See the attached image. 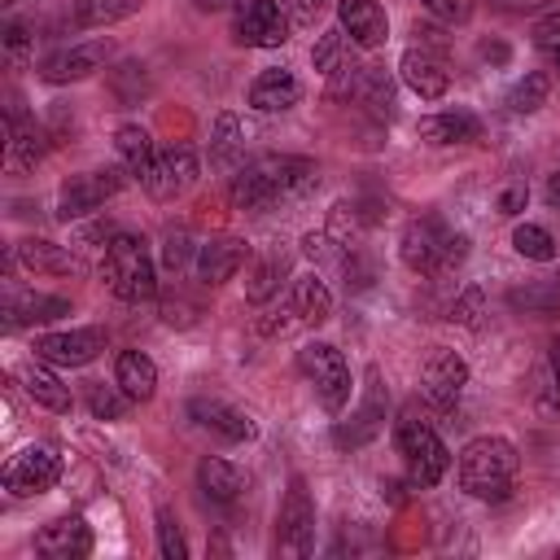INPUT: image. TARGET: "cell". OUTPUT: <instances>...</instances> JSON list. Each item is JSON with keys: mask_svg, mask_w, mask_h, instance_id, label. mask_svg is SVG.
Returning <instances> with one entry per match:
<instances>
[{"mask_svg": "<svg viewBox=\"0 0 560 560\" xmlns=\"http://www.w3.org/2000/svg\"><path fill=\"white\" fill-rule=\"evenodd\" d=\"M516 468H521V455L508 438L499 433H486V438H472L464 451H459V490L472 494V499H486V503H499L512 494L516 486Z\"/></svg>", "mask_w": 560, "mask_h": 560, "instance_id": "1", "label": "cell"}, {"mask_svg": "<svg viewBox=\"0 0 560 560\" xmlns=\"http://www.w3.org/2000/svg\"><path fill=\"white\" fill-rule=\"evenodd\" d=\"M464 254H468V236L455 232L442 214H416V219H407V228L398 236V258L416 276H442V271L459 267Z\"/></svg>", "mask_w": 560, "mask_h": 560, "instance_id": "2", "label": "cell"}, {"mask_svg": "<svg viewBox=\"0 0 560 560\" xmlns=\"http://www.w3.org/2000/svg\"><path fill=\"white\" fill-rule=\"evenodd\" d=\"M101 276H105V284H109V293L122 298V302H149V298L158 293L153 258H149L144 241L131 236V232H118V236L109 241V249L101 254Z\"/></svg>", "mask_w": 560, "mask_h": 560, "instance_id": "3", "label": "cell"}, {"mask_svg": "<svg viewBox=\"0 0 560 560\" xmlns=\"http://www.w3.org/2000/svg\"><path fill=\"white\" fill-rule=\"evenodd\" d=\"M394 446H398V455H402V464H407L411 486H438V481L446 477V468H451L446 442H442L438 429L424 424L416 411H407V416L394 424Z\"/></svg>", "mask_w": 560, "mask_h": 560, "instance_id": "4", "label": "cell"}, {"mask_svg": "<svg viewBox=\"0 0 560 560\" xmlns=\"http://www.w3.org/2000/svg\"><path fill=\"white\" fill-rule=\"evenodd\" d=\"M298 368L311 381V389H315V398H319V407L328 416H337L350 402V363H346V354L337 346L311 341L306 350H298Z\"/></svg>", "mask_w": 560, "mask_h": 560, "instance_id": "5", "label": "cell"}, {"mask_svg": "<svg viewBox=\"0 0 560 560\" xmlns=\"http://www.w3.org/2000/svg\"><path fill=\"white\" fill-rule=\"evenodd\" d=\"M127 166H105V171H88V175H70L61 188H57V219H88L96 214L114 192L127 188Z\"/></svg>", "mask_w": 560, "mask_h": 560, "instance_id": "6", "label": "cell"}, {"mask_svg": "<svg viewBox=\"0 0 560 560\" xmlns=\"http://www.w3.org/2000/svg\"><path fill=\"white\" fill-rule=\"evenodd\" d=\"M289 13L280 0H236L232 9V39L245 48H280L289 39Z\"/></svg>", "mask_w": 560, "mask_h": 560, "instance_id": "7", "label": "cell"}, {"mask_svg": "<svg viewBox=\"0 0 560 560\" xmlns=\"http://www.w3.org/2000/svg\"><path fill=\"white\" fill-rule=\"evenodd\" d=\"M197 175H201L197 153H192L188 144H166V149L153 153V162H149V171L140 175V184H144V192H149L153 201H171V197L188 192V188L197 184Z\"/></svg>", "mask_w": 560, "mask_h": 560, "instance_id": "8", "label": "cell"}, {"mask_svg": "<svg viewBox=\"0 0 560 560\" xmlns=\"http://www.w3.org/2000/svg\"><path fill=\"white\" fill-rule=\"evenodd\" d=\"M57 477H61V455H57L52 446H22V451L4 464V472H0L4 490L18 494V499H31V494L52 490Z\"/></svg>", "mask_w": 560, "mask_h": 560, "instance_id": "9", "label": "cell"}, {"mask_svg": "<svg viewBox=\"0 0 560 560\" xmlns=\"http://www.w3.org/2000/svg\"><path fill=\"white\" fill-rule=\"evenodd\" d=\"M385 407H389V398H385L381 372H376V368H368L363 398H359L354 416H350V420H341V424L332 429V442H337L341 451H359V446H368V442H372V438L385 429Z\"/></svg>", "mask_w": 560, "mask_h": 560, "instance_id": "10", "label": "cell"}, {"mask_svg": "<svg viewBox=\"0 0 560 560\" xmlns=\"http://www.w3.org/2000/svg\"><path fill=\"white\" fill-rule=\"evenodd\" d=\"M276 542L293 556H311V547H315V503H311V490L302 477H293L284 490V503L276 516Z\"/></svg>", "mask_w": 560, "mask_h": 560, "instance_id": "11", "label": "cell"}, {"mask_svg": "<svg viewBox=\"0 0 560 560\" xmlns=\"http://www.w3.org/2000/svg\"><path fill=\"white\" fill-rule=\"evenodd\" d=\"M254 166L271 184L276 201H298V197L315 192V184H319V166L298 153H262V158H254Z\"/></svg>", "mask_w": 560, "mask_h": 560, "instance_id": "12", "label": "cell"}, {"mask_svg": "<svg viewBox=\"0 0 560 560\" xmlns=\"http://www.w3.org/2000/svg\"><path fill=\"white\" fill-rule=\"evenodd\" d=\"M105 350V328H66V332H39L35 359L52 368H83Z\"/></svg>", "mask_w": 560, "mask_h": 560, "instance_id": "13", "label": "cell"}, {"mask_svg": "<svg viewBox=\"0 0 560 560\" xmlns=\"http://www.w3.org/2000/svg\"><path fill=\"white\" fill-rule=\"evenodd\" d=\"M464 385H468V363H464L455 350L438 346V350L424 354V363H420V389H424L429 402L451 407V402L464 394Z\"/></svg>", "mask_w": 560, "mask_h": 560, "instance_id": "14", "label": "cell"}, {"mask_svg": "<svg viewBox=\"0 0 560 560\" xmlns=\"http://www.w3.org/2000/svg\"><path fill=\"white\" fill-rule=\"evenodd\" d=\"M105 57H109V44H105V39L70 44V48H57L52 57H44L39 74H44L48 83H79V79H88L92 70H101Z\"/></svg>", "mask_w": 560, "mask_h": 560, "instance_id": "15", "label": "cell"}, {"mask_svg": "<svg viewBox=\"0 0 560 560\" xmlns=\"http://www.w3.org/2000/svg\"><path fill=\"white\" fill-rule=\"evenodd\" d=\"M398 74H402V83H407L416 96H424V101H438V96L451 88L446 57H442V52H433V48H420V44L402 52Z\"/></svg>", "mask_w": 560, "mask_h": 560, "instance_id": "16", "label": "cell"}, {"mask_svg": "<svg viewBox=\"0 0 560 560\" xmlns=\"http://www.w3.org/2000/svg\"><path fill=\"white\" fill-rule=\"evenodd\" d=\"M245 258H249V245L241 236H210L206 245H197L192 267L201 284H228L245 267Z\"/></svg>", "mask_w": 560, "mask_h": 560, "instance_id": "17", "label": "cell"}, {"mask_svg": "<svg viewBox=\"0 0 560 560\" xmlns=\"http://www.w3.org/2000/svg\"><path fill=\"white\" fill-rule=\"evenodd\" d=\"M61 315H70V302L57 293H35V289H9L4 293V328L9 332L31 328V324H52Z\"/></svg>", "mask_w": 560, "mask_h": 560, "instance_id": "18", "label": "cell"}, {"mask_svg": "<svg viewBox=\"0 0 560 560\" xmlns=\"http://www.w3.org/2000/svg\"><path fill=\"white\" fill-rule=\"evenodd\" d=\"M35 551L44 560H83L92 551V529L83 516H57L35 534Z\"/></svg>", "mask_w": 560, "mask_h": 560, "instance_id": "19", "label": "cell"}, {"mask_svg": "<svg viewBox=\"0 0 560 560\" xmlns=\"http://www.w3.org/2000/svg\"><path fill=\"white\" fill-rule=\"evenodd\" d=\"M188 416H192L201 429H210L214 438H223V442H249V438L258 433V424H254L241 407H232V402H223V398H192V402H188Z\"/></svg>", "mask_w": 560, "mask_h": 560, "instance_id": "20", "label": "cell"}, {"mask_svg": "<svg viewBox=\"0 0 560 560\" xmlns=\"http://www.w3.org/2000/svg\"><path fill=\"white\" fill-rule=\"evenodd\" d=\"M337 26L359 48H381L389 39V18L376 0H337Z\"/></svg>", "mask_w": 560, "mask_h": 560, "instance_id": "21", "label": "cell"}, {"mask_svg": "<svg viewBox=\"0 0 560 560\" xmlns=\"http://www.w3.org/2000/svg\"><path fill=\"white\" fill-rule=\"evenodd\" d=\"M44 153H48V131H44L35 118H26V114L13 105V109H9L4 162H9L13 171H31V166H39V162H44Z\"/></svg>", "mask_w": 560, "mask_h": 560, "instance_id": "22", "label": "cell"}, {"mask_svg": "<svg viewBox=\"0 0 560 560\" xmlns=\"http://www.w3.org/2000/svg\"><path fill=\"white\" fill-rule=\"evenodd\" d=\"M298 101H302V83H298V74L284 70V66H267V70L249 83V105H254L258 114H284V109H293Z\"/></svg>", "mask_w": 560, "mask_h": 560, "instance_id": "23", "label": "cell"}, {"mask_svg": "<svg viewBox=\"0 0 560 560\" xmlns=\"http://www.w3.org/2000/svg\"><path fill=\"white\" fill-rule=\"evenodd\" d=\"M284 280H289V254L280 245H271V249H262L249 262V271H245V298L249 302H267V298L280 293Z\"/></svg>", "mask_w": 560, "mask_h": 560, "instance_id": "24", "label": "cell"}, {"mask_svg": "<svg viewBox=\"0 0 560 560\" xmlns=\"http://www.w3.org/2000/svg\"><path fill=\"white\" fill-rule=\"evenodd\" d=\"M197 486L210 503H236L245 494V472L232 464V459H219V455H206L197 464Z\"/></svg>", "mask_w": 560, "mask_h": 560, "instance_id": "25", "label": "cell"}, {"mask_svg": "<svg viewBox=\"0 0 560 560\" xmlns=\"http://www.w3.org/2000/svg\"><path fill=\"white\" fill-rule=\"evenodd\" d=\"M416 131L429 144H468V140L481 136V122L472 114H464V109H451V114H424L416 122Z\"/></svg>", "mask_w": 560, "mask_h": 560, "instance_id": "26", "label": "cell"}, {"mask_svg": "<svg viewBox=\"0 0 560 560\" xmlns=\"http://www.w3.org/2000/svg\"><path fill=\"white\" fill-rule=\"evenodd\" d=\"M114 381L127 389L131 402H149L153 389H158V363L149 354H140V350H122L114 359Z\"/></svg>", "mask_w": 560, "mask_h": 560, "instance_id": "27", "label": "cell"}, {"mask_svg": "<svg viewBox=\"0 0 560 560\" xmlns=\"http://www.w3.org/2000/svg\"><path fill=\"white\" fill-rule=\"evenodd\" d=\"M289 302H293V311L302 315V324H324L328 315H332V293H328V284L315 276V271H306V276H293V284H289Z\"/></svg>", "mask_w": 560, "mask_h": 560, "instance_id": "28", "label": "cell"}, {"mask_svg": "<svg viewBox=\"0 0 560 560\" xmlns=\"http://www.w3.org/2000/svg\"><path fill=\"white\" fill-rule=\"evenodd\" d=\"M18 258H22L31 271H44V276H66V271L79 267V258H74L66 245H52V241H44V236H26V241L18 245Z\"/></svg>", "mask_w": 560, "mask_h": 560, "instance_id": "29", "label": "cell"}, {"mask_svg": "<svg viewBox=\"0 0 560 560\" xmlns=\"http://www.w3.org/2000/svg\"><path fill=\"white\" fill-rule=\"evenodd\" d=\"M228 197H232L236 210H271L276 206V192H271V184L262 179V171L254 162L249 166H236V175L228 184Z\"/></svg>", "mask_w": 560, "mask_h": 560, "instance_id": "30", "label": "cell"}, {"mask_svg": "<svg viewBox=\"0 0 560 560\" xmlns=\"http://www.w3.org/2000/svg\"><path fill=\"white\" fill-rule=\"evenodd\" d=\"M354 39L341 31V26H328L319 39H315V48H311V66L319 70V74H337V70H346V66H354Z\"/></svg>", "mask_w": 560, "mask_h": 560, "instance_id": "31", "label": "cell"}, {"mask_svg": "<svg viewBox=\"0 0 560 560\" xmlns=\"http://www.w3.org/2000/svg\"><path fill=\"white\" fill-rule=\"evenodd\" d=\"M114 153H118V162L140 179L144 171H149V162H153V140H149V131L140 127V122H122L118 131H114Z\"/></svg>", "mask_w": 560, "mask_h": 560, "instance_id": "32", "label": "cell"}, {"mask_svg": "<svg viewBox=\"0 0 560 560\" xmlns=\"http://www.w3.org/2000/svg\"><path fill=\"white\" fill-rule=\"evenodd\" d=\"M241 153H245V144H241V118L236 114H219L214 118V131H210V166H219V171L245 166Z\"/></svg>", "mask_w": 560, "mask_h": 560, "instance_id": "33", "label": "cell"}, {"mask_svg": "<svg viewBox=\"0 0 560 560\" xmlns=\"http://www.w3.org/2000/svg\"><path fill=\"white\" fill-rule=\"evenodd\" d=\"M350 101L368 105L372 114H389V109H394V79H389V70H381V66H359V79H354V96H350Z\"/></svg>", "mask_w": 560, "mask_h": 560, "instance_id": "34", "label": "cell"}, {"mask_svg": "<svg viewBox=\"0 0 560 560\" xmlns=\"http://www.w3.org/2000/svg\"><path fill=\"white\" fill-rule=\"evenodd\" d=\"M26 394L39 402V407H48V411H57V416H66L70 407H74V398H70V385H61V376L57 372H48V368H26Z\"/></svg>", "mask_w": 560, "mask_h": 560, "instance_id": "35", "label": "cell"}, {"mask_svg": "<svg viewBox=\"0 0 560 560\" xmlns=\"http://www.w3.org/2000/svg\"><path fill=\"white\" fill-rule=\"evenodd\" d=\"M144 0H74V18L83 26H109V22H122L140 9Z\"/></svg>", "mask_w": 560, "mask_h": 560, "instance_id": "36", "label": "cell"}, {"mask_svg": "<svg viewBox=\"0 0 560 560\" xmlns=\"http://www.w3.org/2000/svg\"><path fill=\"white\" fill-rule=\"evenodd\" d=\"M547 92H551V79H547L542 70H529L525 79L512 83V92H508V109H512V114H534V109H542Z\"/></svg>", "mask_w": 560, "mask_h": 560, "instance_id": "37", "label": "cell"}, {"mask_svg": "<svg viewBox=\"0 0 560 560\" xmlns=\"http://www.w3.org/2000/svg\"><path fill=\"white\" fill-rule=\"evenodd\" d=\"M512 245H516V254L529 258V262H551V258H556V236H551L542 223H516Z\"/></svg>", "mask_w": 560, "mask_h": 560, "instance_id": "38", "label": "cell"}, {"mask_svg": "<svg viewBox=\"0 0 560 560\" xmlns=\"http://www.w3.org/2000/svg\"><path fill=\"white\" fill-rule=\"evenodd\" d=\"M127 407H131V398H127V389H122L118 381H114V385H105V381H92V385H88V411H92L96 420H122Z\"/></svg>", "mask_w": 560, "mask_h": 560, "instance_id": "39", "label": "cell"}, {"mask_svg": "<svg viewBox=\"0 0 560 560\" xmlns=\"http://www.w3.org/2000/svg\"><path fill=\"white\" fill-rule=\"evenodd\" d=\"M508 302H512L516 311H525V315H551V311H560V280H551V284H525V289H512V293H508Z\"/></svg>", "mask_w": 560, "mask_h": 560, "instance_id": "40", "label": "cell"}, {"mask_svg": "<svg viewBox=\"0 0 560 560\" xmlns=\"http://www.w3.org/2000/svg\"><path fill=\"white\" fill-rule=\"evenodd\" d=\"M109 88H114V96H118L122 105H131V101H140V96L149 92V74H144L140 61H118V66L109 70Z\"/></svg>", "mask_w": 560, "mask_h": 560, "instance_id": "41", "label": "cell"}, {"mask_svg": "<svg viewBox=\"0 0 560 560\" xmlns=\"http://www.w3.org/2000/svg\"><path fill=\"white\" fill-rule=\"evenodd\" d=\"M538 402H542V411H560V332L551 337V346H547V363H542V372H538Z\"/></svg>", "mask_w": 560, "mask_h": 560, "instance_id": "42", "label": "cell"}, {"mask_svg": "<svg viewBox=\"0 0 560 560\" xmlns=\"http://www.w3.org/2000/svg\"><path fill=\"white\" fill-rule=\"evenodd\" d=\"M481 311H486V293H481L477 284H468V289L455 293L446 319H451V324H464V328H477V324H481Z\"/></svg>", "mask_w": 560, "mask_h": 560, "instance_id": "43", "label": "cell"}, {"mask_svg": "<svg viewBox=\"0 0 560 560\" xmlns=\"http://www.w3.org/2000/svg\"><path fill=\"white\" fill-rule=\"evenodd\" d=\"M254 328H258V337H289V332H298V328H306V324H302V315L293 311V302H284V306H276V311H262V315L254 319Z\"/></svg>", "mask_w": 560, "mask_h": 560, "instance_id": "44", "label": "cell"}, {"mask_svg": "<svg viewBox=\"0 0 560 560\" xmlns=\"http://www.w3.org/2000/svg\"><path fill=\"white\" fill-rule=\"evenodd\" d=\"M158 551H162L166 560H184V556H188L184 534H179V525H175V512H171V508H158Z\"/></svg>", "mask_w": 560, "mask_h": 560, "instance_id": "45", "label": "cell"}, {"mask_svg": "<svg viewBox=\"0 0 560 560\" xmlns=\"http://www.w3.org/2000/svg\"><path fill=\"white\" fill-rule=\"evenodd\" d=\"M188 258H197V245L188 241V232H171V236L162 241V267H166L171 276H179V271L188 267Z\"/></svg>", "mask_w": 560, "mask_h": 560, "instance_id": "46", "label": "cell"}, {"mask_svg": "<svg viewBox=\"0 0 560 560\" xmlns=\"http://www.w3.org/2000/svg\"><path fill=\"white\" fill-rule=\"evenodd\" d=\"M0 44H4V57H9V61H26L35 39L26 35V26H22V22H4V31H0Z\"/></svg>", "mask_w": 560, "mask_h": 560, "instance_id": "47", "label": "cell"}, {"mask_svg": "<svg viewBox=\"0 0 560 560\" xmlns=\"http://www.w3.org/2000/svg\"><path fill=\"white\" fill-rule=\"evenodd\" d=\"M420 4L442 22H468L472 18V0H420Z\"/></svg>", "mask_w": 560, "mask_h": 560, "instance_id": "48", "label": "cell"}, {"mask_svg": "<svg viewBox=\"0 0 560 560\" xmlns=\"http://www.w3.org/2000/svg\"><path fill=\"white\" fill-rule=\"evenodd\" d=\"M525 201H529V188H525V184H508V188L499 192V214H508V219H512V214H521V210H525Z\"/></svg>", "mask_w": 560, "mask_h": 560, "instance_id": "49", "label": "cell"}, {"mask_svg": "<svg viewBox=\"0 0 560 560\" xmlns=\"http://www.w3.org/2000/svg\"><path fill=\"white\" fill-rule=\"evenodd\" d=\"M534 44H538L542 52L560 48V13H551V18H542V22L534 26Z\"/></svg>", "mask_w": 560, "mask_h": 560, "instance_id": "50", "label": "cell"}, {"mask_svg": "<svg viewBox=\"0 0 560 560\" xmlns=\"http://www.w3.org/2000/svg\"><path fill=\"white\" fill-rule=\"evenodd\" d=\"M499 13H534V9H542L547 0H490Z\"/></svg>", "mask_w": 560, "mask_h": 560, "instance_id": "51", "label": "cell"}, {"mask_svg": "<svg viewBox=\"0 0 560 560\" xmlns=\"http://www.w3.org/2000/svg\"><path fill=\"white\" fill-rule=\"evenodd\" d=\"M542 197H547V206H551V210H560V171H556V175H547Z\"/></svg>", "mask_w": 560, "mask_h": 560, "instance_id": "52", "label": "cell"}, {"mask_svg": "<svg viewBox=\"0 0 560 560\" xmlns=\"http://www.w3.org/2000/svg\"><path fill=\"white\" fill-rule=\"evenodd\" d=\"M481 57L486 61H508V48L503 44H481Z\"/></svg>", "mask_w": 560, "mask_h": 560, "instance_id": "53", "label": "cell"}, {"mask_svg": "<svg viewBox=\"0 0 560 560\" xmlns=\"http://www.w3.org/2000/svg\"><path fill=\"white\" fill-rule=\"evenodd\" d=\"M547 61H551V66L560 70V48H551V52H547Z\"/></svg>", "mask_w": 560, "mask_h": 560, "instance_id": "54", "label": "cell"}, {"mask_svg": "<svg viewBox=\"0 0 560 560\" xmlns=\"http://www.w3.org/2000/svg\"><path fill=\"white\" fill-rule=\"evenodd\" d=\"M4 4H13V0H4Z\"/></svg>", "mask_w": 560, "mask_h": 560, "instance_id": "55", "label": "cell"}]
</instances>
